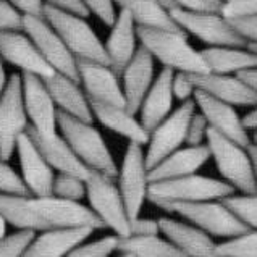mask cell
Here are the masks:
<instances>
[{"mask_svg":"<svg viewBox=\"0 0 257 257\" xmlns=\"http://www.w3.org/2000/svg\"><path fill=\"white\" fill-rule=\"evenodd\" d=\"M138 39L148 52L164 65L176 73L186 75H205L209 67L205 63L201 50H196L186 39L185 33L156 31L136 26Z\"/></svg>","mask_w":257,"mask_h":257,"instance_id":"cell-1","label":"cell"},{"mask_svg":"<svg viewBox=\"0 0 257 257\" xmlns=\"http://www.w3.org/2000/svg\"><path fill=\"white\" fill-rule=\"evenodd\" d=\"M58 130L91 172H99L110 178L118 176L120 168L116 165L104 136L92 123H86L83 120L73 118L67 113L58 112Z\"/></svg>","mask_w":257,"mask_h":257,"instance_id":"cell-2","label":"cell"},{"mask_svg":"<svg viewBox=\"0 0 257 257\" xmlns=\"http://www.w3.org/2000/svg\"><path fill=\"white\" fill-rule=\"evenodd\" d=\"M234 189L223 180H215L204 175H189L185 178L151 183L148 201L156 205L188 204L202 201H223L234 194Z\"/></svg>","mask_w":257,"mask_h":257,"instance_id":"cell-3","label":"cell"},{"mask_svg":"<svg viewBox=\"0 0 257 257\" xmlns=\"http://www.w3.org/2000/svg\"><path fill=\"white\" fill-rule=\"evenodd\" d=\"M44 18L60 34L63 42L67 44V47L78 60L95 62L110 67L105 44H102L99 36L83 17L54 9L46 4Z\"/></svg>","mask_w":257,"mask_h":257,"instance_id":"cell-4","label":"cell"},{"mask_svg":"<svg viewBox=\"0 0 257 257\" xmlns=\"http://www.w3.org/2000/svg\"><path fill=\"white\" fill-rule=\"evenodd\" d=\"M205 144L210 151V157L215 160L220 175L223 176V181L243 194H257L254 164L247 148H243L212 128H209Z\"/></svg>","mask_w":257,"mask_h":257,"instance_id":"cell-5","label":"cell"},{"mask_svg":"<svg viewBox=\"0 0 257 257\" xmlns=\"http://www.w3.org/2000/svg\"><path fill=\"white\" fill-rule=\"evenodd\" d=\"M160 209L167 212H175L197 226L209 236L217 238H236L251 231L241 220L226 207L223 201H202L188 204H162Z\"/></svg>","mask_w":257,"mask_h":257,"instance_id":"cell-6","label":"cell"},{"mask_svg":"<svg viewBox=\"0 0 257 257\" xmlns=\"http://www.w3.org/2000/svg\"><path fill=\"white\" fill-rule=\"evenodd\" d=\"M86 185L91 209L105 228H110L118 238L131 236V218L115 178L91 172Z\"/></svg>","mask_w":257,"mask_h":257,"instance_id":"cell-7","label":"cell"},{"mask_svg":"<svg viewBox=\"0 0 257 257\" xmlns=\"http://www.w3.org/2000/svg\"><path fill=\"white\" fill-rule=\"evenodd\" d=\"M23 31L29 36V39L34 42L41 55L44 57L55 73H60L71 78L73 81H79L78 71V58L71 54L52 25L44 17H31V15H23Z\"/></svg>","mask_w":257,"mask_h":257,"instance_id":"cell-8","label":"cell"},{"mask_svg":"<svg viewBox=\"0 0 257 257\" xmlns=\"http://www.w3.org/2000/svg\"><path fill=\"white\" fill-rule=\"evenodd\" d=\"M196 108L194 99L183 102L152 131L148 151H146V165L149 170H152L168 156H172L173 152L181 149L183 143H186L188 128L196 115Z\"/></svg>","mask_w":257,"mask_h":257,"instance_id":"cell-9","label":"cell"},{"mask_svg":"<svg viewBox=\"0 0 257 257\" xmlns=\"http://www.w3.org/2000/svg\"><path fill=\"white\" fill-rule=\"evenodd\" d=\"M29 128L23 100L21 75L13 73L0 99V159L9 160L17 151V143Z\"/></svg>","mask_w":257,"mask_h":257,"instance_id":"cell-10","label":"cell"},{"mask_svg":"<svg viewBox=\"0 0 257 257\" xmlns=\"http://www.w3.org/2000/svg\"><path fill=\"white\" fill-rule=\"evenodd\" d=\"M144 146L130 143L118 170V188L121 191L130 218L135 220L141 214L149 191V168L146 165Z\"/></svg>","mask_w":257,"mask_h":257,"instance_id":"cell-11","label":"cell"},{"mask_svg":"<svg viewBox=\"0 0 257 257\" xmlns=\"http://www.w3.org/2000/svg\"><path fill=\"white\" fill-rule=\"evenodd\" d=\"M33 205L47 230L92 228L95 231L105 228L92 209L81 202L62 199L52 194L46 197H33Z\"/></svg>","mask_w":257,"mask_h":257,"instance_id":"cell-12","label":"cell"},{"mask_svg":"<svg viewBox=\"0 0 257 257\" xmlns=\"http://www.w3.org/2000/svg\"><path fill=\"white\" fill-rule=\"evenodd\" d=\"M172 17L183 31L196 36L210 47H247V42L234 31L222 13L173 10Z\"/></svg>","mask_w":257,"mask_h":257,"instance_id":"cell-13","label":"cell"},{"mask_svg":"<svg viewBox=\"0 0 257 257\" xmlns=\"http://www.w3.org/2000/svg\"><path fill=\"white\" fill-rule=\"evenodd\" d=\"M21 81L29 126L42 136L57 135L58 108L44 79L29 73H21Z\"/></svg>","mask_w":257,"mask_h":257,"instance_id":"cell-14","label":"cell"},{"mask_svg":"<svg viewBox=\"0 0 257 257\" xmlns=\"http://www.w3.org/2000/svg\"><path fill=\"white\" fill-rule=\"evenodd\" d=\"M17 154L20 160V175L23 178L25 185L29 189V194L33 197H46L52 196L54 193V181H55V170L49 165V162L38 146L34 144L31 136L21 135L17 143Z\"/></svg>","mask_w":257,"mask_h":257,"instance_id":"cell-15","label":"cell"},{"mask_svg":"<svg viewBox=\"0 0 257 257\" xmlns=\"http://www.w3.org/2000/svg\"><path fill=\"white\" fill-rule=\"evenodd\" d=\"M194 102L196 107L199 108V113L204 115V118L207 120L212 130H215L217 133L238 143L243 148L251 146V135L247 133L243 118L238 115L236 108L233 105L217 100L202 91H196Z\"/></svg>","mask_w":257,"mask_h":257,"instance_id":"cell-16","label":"cell"},{"mask_svg":"<svg viewBox=\"0 0 257 257\" xmlns=\"http://www.w3.org/2000/svg\"><path fill=\"white\" fill-rule=\"evenodd\" d=\"M0 57L5 62L18 67L21 73H29L42 79L55 75L54 68L44 60L26 33L0 31Z\"/></svg>","mask_w":257,"mask_h":257,"instance_id":"cell-17","label":"cell"},{"mask_svg":"<svg viewBox=\"0 0 257 257\" xmlns=\"http://www.w3.org/2000/svg\"><path fill=\"white\" fill-rule=\"evenodd\" d=\"M78 71L79 81H81L89 100L116 107H126L118 75L108 65L78 60Z\"/></svg>","mask_w":257,"mask_h":257,"instance_id":"cell-18","label":"cell"},{"mask_svg":"<svg viewBox=\"0 0 257 257\" xmlns=\"http://www.w3.org/2000/svg\"><path fill=\"white\" fill-rule=\"evenodd\" d=\"M197 91L212 95L217 100L233 107H257V92L251 89L239 76L233 75H191Z\"/></svg>","mask_w":257,"mask_h":257,"instance_id":"cell-19","label":"cell"},{"mask_svg":"<svg viewBox=\"0 0 257 257\" xmlns=\"http://www.w3.org/2000/svg\"><path fill=\"white\" fill-rule=\"evenodd\" d=\"M28 135L31 136L44 159L47 160L49 165L55 172L65 175H75L83 180L89 178L91 170L81 162V159L76 156V152L73 151V148L62 135L57 133L54 136H42L31 126L28 128Z\"/></svg>","mask_w":257,"mask_h":257,"instance_id":"cell-20","label":"cell"},{"mask_svg":"<svg viewBox=\"0 0 257 257\" xmlns=\"http://www.w3.org/2000/svg\"><path fill=\"white\" fill-rule=\"evenodd\" d=\"M160 233L180 249L185 257H222L212 236L191 223L159 218Z\"/></svg>","mask_w":257,"mask_h":257,"instance_id":"cell-21","label":"cell"},{"mask_svg":"<svg viewBox=\"0 0 257 257\" xmlns=\"http://www.w3.org/2000/svg\"><path fill=\"white\" fill-rule=\"evenodd\" d=\"M138 33L136 23L131 18V15L126 10H120L116 17L115 25L112 26V31L108 34V39L105 42V50L110 60V68L116 75L121 76L123 71L131 63L138 52Z\"/></svg>","mask_w":257,"mask_h":257,"instance_id":"cell-22","label":"cell"},{"mask_svg":"<svg viewBox=\"0 0 257 257\" xmlns=\"http://www.w3.org/2000/svg\"><path fill=\"white\" fill-rule=\"evenodd\" d=\"M123 92L128 112L136 115L154 83V57L143 46L123 71Z\"/></svg>","mask_w":257,"mask_h":257,"instance_id":"cell-23","label":"cell"},{"mask_svg":"<svg viewBox=\"0 0 257 257\" xmlns=\"http://www.w3.org/2000/svg\"><path fill=\"white\" fill-rule=\"evenodd\" d=\"M47 89L52 95L58 112L67 113L73 118L83 120L86 123L94 121V113L91 108L89 97L79 87V83L73 81L71 78L55 73L50 78L44 79Z\"/></svg>","mask_w":257,"mask_h":257,"instance_id":"cell-24","label":"cell"},{"mask_svg":"<svg viewBox=\"0 0 257 257\" xmlns=\"http://www.w3.org/2000/svg\"><path fill=\"white\" fill-rule=\"evenodd\" d=\"M173 76L170 68H162L157 78L154 79L148 95L141 105V121L146 131L151 135L162 123L173 108Z\"/></svg>","mask_w":257,"mask_h":257,"instance_id":"cell-25","label":"cell"},{"mask_svg":"<svg viewBox=\"0 0 257 257\" xmlns=\"http://www.w3.org/2000/svg\"><path fill=\"white\" fill-rule=\"evenodd\" d=\"M92 228H54L36 234L25 257H67L73 249L86 243Z\"/></svg>","mask_w":257,"mask_h":257,"instance_id":"cell-26","label":"cell"},{"mask_svg":"<svg viewBox=\"0 0 257 257\" xmlns=\"http://www.w3.org/2000/svg\"><path fill=\"white\" fill-rule=\"evenodd\" d=\"M210 159V151L207 144L196 146V148H181L172 156L164 159L159 165H156L149 170V181H168V180H178L185 176L194 175L199 168Z\"/></svg>","mask_w":257,"mask_h":257,"instance_id":"cell-27","label":"cell"},{"mask_svg":"<svg viewBox=\"0 0 257 257\" xmlns=\"http://www.w3.org/2000/svg\"><path fill=\"white\" fill-rule=\"evenodd\" d=\"M91 102V108L94 118L100 121L105 128L115 131L116 135L126 138L130 143H136L146 146L149 143L151 135L146 131L141 121L135 118V115L128 112L126 107H116L108 104H100V102Z\"/></svg>","mask_w":257,"mask_h":257,"instance_id":"cell-28","label":"cell"},{"mask_svg":"<svg viewBox=\"0 0 257 257\" xmlns=\"http://www.w3.org/2000/svg\"><path fill=\"white\" fill-rule=\"evenodd\" d=\"M115 4L121 10H126L139 28L156 29V31L185 33L175 21L172 13L167 12L156 0H115Z\"/></svg>","mask_w":257,"mask_h":257,"instance_id":"cell-29","label":"cell"},{"mask_svg":"<svg viewBox=\"0 0 257 257\" xmlns=\"http://www.w3.org/2000/svg\"><path fill=\"white\" fill-rule=\"evenodd\" d=\"M209 73L215 75H239L257 68V54L243 47H207L201 50Z\"/></svg>","mask_w":257,"mask_h":257,"instance_id":"cell-30","label":"cell"},{"mask_svg":"<svg viewBox=\"0 0 257 257\" xmlns=\"http://www.w3.org/2000/svg\"><path fill=\"white\" fill-rule=\"evenodd\" d=\"M0 215L17 230L34 233L47 230L33 205V196L0 194Z\"/></svg>","mask_w":257,"mask_h":257,"instance_id":"cell-31","label":"cell"},{"mask_svg":"<svg viewBox=\"0 0 257 257\" xmlns=\"http://www.w3.org/2000/svg\"><path fill=\"white\" fill-rule=\"evenodd\" d=\"M118 251L120 254H128L131 257H185L173 243L160 236L120 238Z\"/></svg>","mask_w":257,"mask_h":257,"instance_id":"cell-32","label":"cell"},{"mask_svg":"<svg viewBox=\"0 0 257 257\" xmlns=\"http://www.w3.org/2000/svg\"><path fill=\"white\" fill-rule=\"evenodd\" d=\"M223 202L246 226L257 231V194H233Z\"/></svg>","mask_w":257,"mask_h":257,"instance_id":"cell-33","label":"cell"},{"mask_svg":"<svg viewBox=\"0 0 257 257\" xmlns=\"http://www.w3.org/2000/svg\"><path fill=\"white\" fill-rule=\"evenodd\" d=\"M222 257H257V231L251 230L241 236L217 244Z\"/></svg>","mask_w":257,"mask_h":257,"instance_id":"cell-34","label":"cell"},{"mask_svg":"<svg viewBox=\"0 0 257 257\" xmlns=\"http://www.w3.org/2000/svg\"><path fill=\"white\" fill-rule=\"evenodd\" d=\"M54 196L62 199L81 202V199L87 197V185L86 180L75 175L58 173L54 181Z\"/></svg>","mask_w":257,"mask_h":257,"instance_id":"cell-35","label":"cell"},{"mask_svg":"<svg viewBox=\"0 0 257 257\" xmlns=\"http://www.w3.org/2000/svg\"><path fill=\"white\" fill-rule=\"evenodd\" d=\"M34 231L18 230L0 239V257H25L26 251L36 238Z\"/></svg>","mask_w":257,"mask_h":257,"instance_id":"cell-36","label":"cell"},{"mask_svg":"<svg viewBox=\"0 0 257 257\" xmlns=\"http://www.w3.org/2000/svg\"><path fill=\"white\" fill-rule=\"evenodd\" d=\"M118 236H104L97 241L91 243H83L76 249L67 255V257H110L115 251H118Z\"/></svg>","mask_w":257,"mask_h":257,"instance_id":"cell-37","label":"cell"},{"mask_svg":"<svg viewBox=\"0 0 257 257\" xmlns=\"http://www.w3.org/2000/svg\"><path fill=\"white\" fill-rule=\"evenodd\" d=\"M0 194L31 196L21 175L4 159H0Z\"/></svg>","mask_w":257,"mask_h":257,"instance_id":"cell-38","label":"cell"},{"mask_svg":"<svg viewBox=\"0 0 257 257\" xmlns=\"http://www.w3.org/2000/svg\"><path fill=\"white\" fill-rule=\"evenodd\" d=\"M222 15L226 20L247 18L257 15V0H226Z\"/></svg>","mask_w":257,"mask_h":257,"instance_id":"cell-39","label":"cell"},{"mask_svg":"<svg viewBox=\"0 0 257 257\" xmlns=\"http://www.w3.org/2000/svg\"><path fill=\"white\" fill-rule=\"evenodd\" d=\"M0 31H23V13L10 0H0Z\"/></svg>","mask_w":257,"mask_h":257,"instance_id":"cell-40","label":"cell"},{"mask_svg":"<svg viewBox=\"0 0 257 257\" xmlns=\"http://www.w3.org/2000/svg\"><path fill=\"white\" fill-rule=\"evenodd\" d=\"M89 13H94L102 23L112 28L118 13L115 12V0H83Z\"/></svg>","mask_w":257,"mask_h":257,"instance_id":"cell-41","label":"cell"},{"mask_svg":"<svg viewBox=\"0 0 257 257\" xmlns=\"http://www.w3.org/2000/svg\"><path fill=\"white\" fill-rule=\"evenodd\" d=\"M176 10L194 13H222L223 0H173Z\"/></svg>","mask_w":257,"mask_h":257,"instance_id":"cell-42","label":"cell"},{"mask_svg":"<svg viewBox=\"0 0 257 257\" xmlns=\"http://www.w3.org/2000/svg\"><path fill=\"white\" fill-rule=\"evenodd\" d=\"M209 123L204 118L202 113H197L193 116L191 124L188 128V136H186V144L191 148L196 146H204V141H207V133H209Z\"/></svg>","mask_w":257,"mask_h":257,"instance_id":"cell-43","label":"cell"},{"mask_svg":"<svg viewBox=\"0 0 257 257\" xmlns=\"http://www.w3.org/2000/svg\"><path fill=\"white\" fill-rule=\"evenodd\" d=\"M197 87L194 86L191 75L186 73H175L173 76V95L181 102L193 100Z\"/></svg>","mask_w":257,"mask_h":257,"instance_id":"cell-44","label":"cell"},{"mask_svg":"<svg viewBox=\"0 0 257 257\" xmlns=\"http://www.w3.org/2000/svg\"><path fill=\"white\" fill-rule=\"evenodd\" d=\"M228 21L234 31L247 42V46L249 44H257V15L255 17L236 18V20H228Z\"/></svg>","mask_w":257,"mask_h":257,"instance_id":"cell-45","label":"cell"},{"mask_svg":"<svg viewBox=\"0 0 257 257\" xmlns=\"http://www.w3.org/2000/svg\"><path fill=\"white\" fill-rule=\"evenodd\" d=\"M159 234H160L159 220L143 218V217L131 220V236L149 238V236H159Z\"/></svg>","mask_w":257,"mask_h":257,"instance_id":"cell-46","label":"cell"},{"mask_svg":"<svg viewBox=\"0 0 257 257\" xmlns=\"http://www.w3.org/2000/svg\"><path fill=\"white\" fill-rule=\"evenodd\" d=\"M46 4L54 7V9L78 15V17H83V18H86L87 15H89V10L86 9L83 0H46Z\"/></svg>","mask_w":257,"mask_h":257,"instance_id":"cell-47","label":"cell"},{"mask_svg":"<svg viewBox=\"0 0 257 257\" xmlns=\"http://www.w3.org/2000/svg\"><path fill=\"white\" fill-rule=\"evenodd\" d=\"M10 4L23 15L44 17V7H46L44 0H10Z\"/></svg>","mask_w":257,"mask_h":257,"instance_id":"cell-48","label":"cell"},{"mask_svg":"<svg viewBox=\"0 0 257 257\" xmlns=\"http://www.w3.org/2000/svg\"><path fill=\"white\" fill-rule=\"evenodd\" d=\"M236 76H239L249 87H251V89H254L257 92V68L243 71V73H239V75H236Z\"/></svg>","mask_w":257,"mask_h":257,"instance_id":"cell-49","label":"cell"},{"mask_svg":"<svg viewBox=\"0 0 257 257\" xmlns=\"http://www.w3.org/2000/svg\"><path fill=\"white\" fill-rule=\"evenodd\" d=\"M243 121L247 130H257V107H254V110H251V112L244 116Z\"/></svg>","mask_w":257,"mask_h":257,"instance_id":"cell-50","label":"cell"},{"mask_svg":"<svg viewBox=\"0 0 257 257\" xmlns=\"http://www.w3.org/2000/svg\"><path fill=\"white\" fill-rule=\"evenodd\" d=\"M7 84H9V79H7L5 70H4V58L0 57V99H2V95L5 92Z\"/></svg>","mask_w":257,"mask_h":257,"instance_id":"cell-51","label":"cell"},{"mask_svg":"<svg viewBox=\"0 0 257 257\" xmlns=\"http://www.w3.org/2000/svg\"><path fill=\"white\" fill-rule=\"evenodd\" d=\"M249 154H251V159H252V164H254V172H255V183H257V148H254V146L251 144L247 148Z\"/></svg>","mask_w":257,"mask_h":257,"instance_id":"cell-52","label":"cell"},{"mask_svg":"<svg viewBox=\"0 0 257 257\" xmlns=\"http://www.w3.org/2000/svg\"><path fill=\"white\" fill-rule=\"evenodd\" d=\"M7 225H9V223H7V220L0 215V239L7 236Z\"/></svg>","mask_w":257,"mask_h":257,"instance_id":"cell-53","label":"cell"},{"mask_svg":"<svg viewBox=\"0 0 257 257\" xmlns=\"http://www.w3.org/2000/svg\"><path fill=\"white\" fill-rule=\"evenodd\" d=\"M254 148H257V130H254V135H252V143H251Z\"/></svg>","mask_w":257,"mask_h":257,"instance_id":"cell-54","label":"cell"},{"mask_svg":"<svg viewBox=\"0 0 257 257\" xmlns=\"http://www.w3.org/2000/svg\"><path fill=\"white\" fill-rule=\"evenodd\" d=\"M247 49H249V50H252L254 54H257V44H249Z\"/></svg>","mask_w":257,"mask_h":257,"instance_id":"cell-55","label":"cell"},{"mask_svg":"<svg viewBox=\"0 0 257 257\" xmlns=\"http://www.w3.org/2000/svg\"><path fill=\"white\" fill-rule=\"evenodd\" d=\"M118 257H131V255H128V254H120Z\"/></svg>","mask_w":257,"mask_h":257,"instance_id":"cell-56","label":"cell"},{"mask_svg":"<svg viewBox=\"0 0 257 257\" xmlns=\"http://www.w3.org/2000/svg\"><path fill=\"white\" fill-rule=\"evenodd\" d=\"M223 2H226V0H223Z\"/></svg>","mask_w":257,"mask_h":257,"instance_id":"cell-57","label":"cell"}]
</instances>
